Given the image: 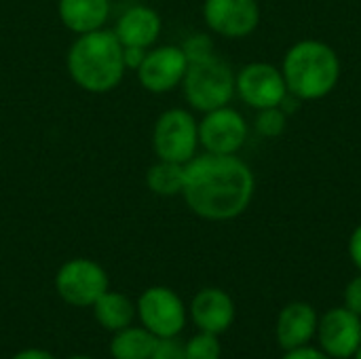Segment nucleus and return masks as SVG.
<instances>
[{
	"instance_id": "nucleus-1",
	"label": "nucleus",
	"mask_w": 361,
	"mask_h": 359,
	"mask_svg": "<svg viewBox=\"0 0 361 359\" xmlns=\"http://www.w3.org/2000/svg\"><path fill=\"white\" fill-rule=\"evenodd\" d=\"M256 193L254 171L237 154H199L184 165L182 197L192 214L212 222L239 218Z\"/></svg>"
},
{
	"instance_id": "nucleus-2",
	"label": "nucleus",
	"mask_w": 361,
	"mask_h": 359,
	"mask_svg": "<svg viewBox=\"0 0 361 359\" xmlns=\"http://www.w3.org/2000/svg\"><path fill=\"white\" fill-rule=\"evenodd\" d=\"M66 63L72 80L89 93H108L116 89L127 72L121 40L114 30L104 28L78 34L68 51Z\"/></svg>"
},
{
	"instance_id": "nucleus-3",
	"label": "nucleus",
	"mask_w": 361,
	"mask_h": 359,
	"mask_svg": "<svg viewBox=\"0 0 361 359\" xmlns=\"http://www.w3.org/2000/svg\"><path fill=\"white\" fill-rule=\"evenodd\" d=\"M281 74L288 93L300 102H317L336 89L341 80V57L324 40H298L286 51Z\"/></svg>"
},
{
	"instance_id": "nucleus-4",
	"label": "nucleus",
	"mask_w": 361,
	"mask_h": 359,
	"mask_svg": "<svg viewBox=\"0 0 361 359\" xmlns=\"http://www.w3.org/2000/svg\"><path fill=\"white\" fill-rule=\"evenodd\" d=\"M182 89L186 102L205 114L231 104L235 97V72L222 57L212 53L203 59L188 61Z\"/></svg>"
},
{
	"instance_id": "nucleus-5",
	"label": "nucleus",
	"mask_w": 361,
	"mask_h": 359,
	"mask_svg": "<svg viewBox=\"0 0 361 359\" xmlns=\"http://www.w3.org/2000/svg\"><path fill=\"white\" fill-rule=\"evenodd\" d=\"M152 148L157 159L186 165L199 148L197 118L184 108L165 110L152 127Z\"/></svg>"
},
{
	"instance_id": "nucleus-6",
	"label": "nucleus",
	"mask_w": 361,
	"mask_h": 359,
	"mask_svg": "<svg viewBox=\"0 0 361 359\" xmlns=\"http://www.w3.org/2000/svg\"><path fill=\"white\" fill-rule=\"evenodd\" d=\"M57 294L72 307H93V303L108 290L106 271L89 260L74 258L61 264L55 277Z\"/></svg>"
},
{
	"instance_id": "nucleus-7",
	"label": "nucleus",
	"mask_w": 361,
	"mask_h": 359,
	"mask_svg": "<svg viewBox=\"0 0 361 359\" xmlns=\"http://www.w3.org/2000/svg\"><path fill=\"white\" fill-rule=\"evenodd\" d=\"M235 93L254 110L279 106L288 95L281 68L269 61H252L235 74Z\"/></svg>"
},
{
	"instance_id": "nucleus-8",
	"label": "nucleus",
	"mask_w": 361,
	"mask_h": 359,
	"mask_svg": "<svg viewBox=\"0 0 361 359\" xmlns=\"http://www.w3.org/2000/svg\"><path fill=\"white\" fill-rule=\"evenodd\" d=\"M137 315L148 332L157 339H173L186 326V309L182 298L163 286L148 288L137 300Z\"/></svg>"
},
{
	"instance_id": "nucleus-9",
	"label": "nucleus",
	"mask_w": 361,
	"mask_h": 359,
	"mask_svg": "<svg viewBox=\"0 0 361 359\" xmlns=\"http://www.w3.org/2000/svg\"><path fill=\"white\" fill-rule=\"evenodd\" d=\"M247 123L231 106L205 112L199 121V146L212 154H237L247 142Z\"/></svg>"
},
{
	"instance_id": "nucleus-10",
	"label": "nucleus",
	"mask_w": 361,
	"mask_h": 359,
	"mask_svg": "<svg viewBox=\"0 0 361 359\" xmlns=\"http://www.w3.org/2000/svg\"><path fill=\"white\" fill-rule=\"evenodd\" d=\"M203 19L218 36L245 38L260 23V4L258 0H203Z\"/></svg>"
},
{
	"instance_id": "nucleus-11",
	"label": "nucleus",
	"mask_w": 361,
	"mask_h": 359,
	"mask_svg": "<svg viewBox=\"0 0 361 359\" xmlns=\"http://www.w3.org/2000/svg\"><path fill=\"white\" fill-rule=\"evenodd\" d=\"M188 68V59L182 47L165 44L148 49L142 66L135 70L140 85L150 93H169L182 85Z\"/></svg>"
},
{
	"instance_id": "nucleus-12",
	"label": "nucleus",
	"mask_w": 361,
	"mask_h": 359,
	"mask_svg": "<svg viewBox=\"0 0 361 359\" xmlns=\"http://www.w3.org/2000/svg\"><path fill=\"white\" fill-rule=\"evenodd\" d=\"M322 351L332 359H349L361 345V317L347 307L330 309L317 324Z\"/></svg>"
},
{
	"instance_id": "nucleus-13",
	"label": "nucleus",
	"mask_w": 361,
	"mask_h": 359,
	"mask_svg": "<svg viewBox=\"0 0 361 359\" xmlns=\"http://www.w3.org/2000/svg\"><path fill=\"white\" fill-rule=\"evenodd\" d=\"M190 315L201 332L220 336L235 322V303L224 290L205 288L192 298Z\"/></svg>"
},
{
	"instance_id": "nucleus-14",
	"label": "nucleus",
	"mask_w": 361,
	"mask_h": 359,
	"mask_svg": "<svg viewBox=\"0 0 361 359\" xmlns=\"http://www.w3.org/2000/svg\"><path fill=\"white\" fill-rule=\"evenodd\" d=\"M317 313L309 303H290L277 320V343L283 351L305 347L317 334Z\"/></svg>"
},
{
	"instance_id": "nucleus-15",
	"label": "nucleus",
	"mask_w": 361,
	"mask_h": 359,
	"mask_svg": "<svg viewBox=\"0 0 361 359\" xmlns=\"http://www.w3.org/2000/svg\"><path fill=\"white\" fill-rule=\"evenodd\" d=\"M161 15L146 4H137L127 8L114 28L116 38L121 40L123 47H140V49H150L159 34H161Z\"/></svg>"
},
{
	"instance_id": "nucleus-16",
	"label": "nucleus",
	"mask_w": 361,
	"mask_h": 359,
	"mask_svg": "<svg viewBox=\"0 0 361 359\" xmlns=\"http://www.w3.org/2000/svg\"><path fill=\"white\" fill-rule=\"evenodd\" d=\"M57 13L70 32L87 34L104 28L110 15V0H59Z\"/></svg>"
},
{
	"instance_id": "nucleus-17",
	"label": "nucleus",
	"mask_w": 361,
	"mask_h": 359,
	"mask_svg": "<svg viewBox=\"0 0 361 359\" xmlns=\"http://www.w3.org/2000/svg\"><path fill=\"white\" fill-rule=\"evenodd\" d=\"M93 315H95L99 326H104L106 330L118 332V330L127 328L133 322L135 307H133V303L125 294L106 290L93 303Z\"/></svg>"
},
{
	"instance_id": "nucleus-18",
	"label": "nucleus",
	"mask_w": 361,
	"mask_h": 359,
	"mask_svg": "<svg viewBox=\"0 0 361 359\" xmlns=\"http://www.w3.org/2000/svg\"><path fill=\"white\" fill-rule=\"evenodd\" d=\"M157 336L146 328H123L114 334L110 343V353L114 359H150Z\"/></svg>"
},
{
	"instance_id": "nucleus-19",
	"label": "nucleus",
	"mask_w": 361,
	"mask_h": 359,
	"mask_svg": "<svg viewBox=\"0 0 361 359\" xmlns=\"http://www.w3.org/2000/svg\"><path fill=\"white\" fill-rule=\"evenodd\" d=\"M146 186H148L150 193H154L159 197L182 195V188H184V165L159 159L146 171Z\"/></svg>"
},
{
	"instance_id": "nucleus-20",
	"label": "nucleus",
	"mask_w": 361,
	"mask_h": 359,
	"mask_svg": "<svg viewBox=\"0 0 361 359\" xmlns=\"http://www.w3.org/2000/svg\"><path fill=\"white\" fill-rule=\"evenodd\" d=\"M254 127H256V131L262 138L275 140V138H279L286 131V127H288V114L279 106L258 110L256 121H254Z\"/></svg>"
},
{
	"instance_id": "nucleus-21",
	"label": "nucleus",
	"mask_w": 361,
	"mask_h": 359,
	"mask_svg": "<svg viewBox=\"0 0 361 359\" xmlns=\"http://www.w3.org/2000/svg\"><path fill=\"white\" fill-rule=\"evenodd\" d=\"M186 359H220L222 355V347L216 334H207L201 332L197 336H192L186 345Z\"/></svg>"
},
{
	"instance_id": "nucleus-22",
	"label": "nucleus",
	"mask_w": 361,
	"mask_h": 359,
	"mask_svg": "<svg viewBox=\"0 0 361 359\" xmlns=\"http://www.w3.org/2000/svg\"><path fill=\"white\" fill-rule=\"evenodd\" d=\"M182 51L186 55L188 61L195 59H203L207 55L214 53V42L207 34H190L184 42H182Z\"/></svg>"
},
{
	"instance_id": "nucleus-23",
	"label": "nucleus",
	"mask_w": 361,
	"mask_h": 359,
	"mask_svg": "<svg viewBox=\"0 0 361 359\" xmlns=\"http://www.w3.org/2000/svg\"><path fill=\"white\" fill-rule=\"evenodd\" d=\"M150 359H186V349L180 341L173 339H159Z\"/></svg>"
},
{
	"instance_id": "nucleus-24",
	"label": "nucleus",
	"mask_w": 361,
	"mask_h": 359,
	"mask_svg": "<svg viewBox=\"0 0 361 359\" xmlns=\"http://www.w3.org/2000/svg\"><path fill=\"white\" fill-rule=\"evenodd\" d=\"M345 307L361 317V273L345 288Z\"/></svg>"
},
{
	"instance_id": "nucleus-25",
	"label": "nucleus",
	"mask_w": 361,
	"mask_h": 359,
	"mask_svg": "<svg viewBox=\"0 0 361 359\" xmlns=\"http://www.w3.org/2000/svg\"><path fill=\"white\" fill-rule=\"evenodd\" d=\"M283 359H332L326 351L322 349H313L309 345L305 347H298V349H292V351H286Z\"/></svg>"
},
{
	"instance_id": "nucleus-26",
	"label": "nucleus",
	"mask_w": 361,
	"mask_h": 359,
	"mask_svg": "<svg viewBox=\"0 0 361 359\" xmlns=\"http://www.w3.org/2000/svg\"><path fill=\"white\" fill-rule=\"evenodd\" d=\"M148 49H140V47H123V59H125V68L137 70L146 57Z\"/></svg>"
},
{
	"instance_id": "nucleus-27",
	"label": "nucleus",
	"mask_w": 361,
	"mask_h": 359,
	"mask_svg": "<svg viewBox=\"0 0 361 359\" xmlns=\"http://www.w3.org/2000/svg\"><path fill=\"white\" fill-rule=\"evenodd\" d=\"M349 256L353 260V264L357 267L361 273V224L353 229L351 237H349Z\"/></svg>"
},
{
	"instance_id": "nucleus-28",
	"label": "nucleus",
	"mask_w": 361,
	"mask_h": 359,
	"mask_svg": "<svg viewBox=\"0 0 361 359\" xmlns=\"http://www.w3.org/2000/svg\"><path fill=\"white\" fill-rule=\"evenodd\" d=\"M11 359H55L51 353L42 351V349H25L21 353H17L15 358Z\"/></svg>"
},
{
	"instance_id": "nucleus-29",
	"label": "nucleus",
	"mask_w": 361,
	"mask_h": 359,
	"mask_svg": "<svg viewBox=\"0 0 361 359\" xmlns=\"http://www.w3.org/2000/svg\"><path fill=\"white\" fill-rule=\"evenodd\" d=\"M353 359H361V345H360V349L355 351V355H353Z\"/></svg>"
},
{
	"instance_id": "nucleus-30",
	"label": "nucleus",
	"mask_w": 361,
	"mask_h": 359,
	"mask_svg": "<svg viewBox=\"0 0 361 359\" xmlns=\"http://www.w3.org/2000/svg\"><path fill=\"white\" fill-rule=\"evenodd\" d=\"M70 359H91V358H82V355H76V358H70Z\"/></svg>"
}]
</instances>
